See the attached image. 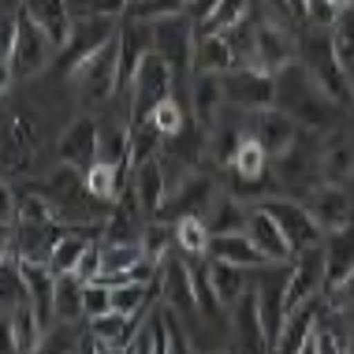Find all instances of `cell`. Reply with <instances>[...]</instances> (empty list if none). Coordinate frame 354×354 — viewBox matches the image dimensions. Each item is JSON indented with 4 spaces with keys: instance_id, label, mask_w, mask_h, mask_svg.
Masks as SVG:
<instances>
[{
    "instance_id": "cell-18",
    "label": "cell",
    "mask_w": 354,
    "mask_h": 354,
    "mask_svg": "<svg viewBox=\"0 0 354 354\" xmlns=\"http://www.w3.org/2000/svg\"><path fill=\"white\" fill-rule=\"evenodd\" d=\"M160 291H165V302L171 310H179L187 317V313H194L198 306V291H194V276H190V261L187 254H168V261L160 265Z\"/></svg>"
},
{
    "instance_id": "cell-1",
    "label": "cell",
    "mask_w": 354,
    "mask_h": 354,
    "mask_svg": "<svg viewBox=\"0 0 354 354\" xmlns=\"http://www.w3.org/2000/svg\"><path fill=\"white\" fill-rule=\"evenodd\" d=\"M276 104L291 112L302 127H313V131H321V135L336 131L343 112H347V104L332 97V93L310 75V68H306L302 60H291L276 71Z\"/></svg>"
},
{
    "instance_id": "cell-14",
    "label": "cell",
    "mask_w": 354,
    "mask_h": 354,
    "mask_svg": "<svg viewBox=\"0 0 354 354\" xmlns=\"http://www.w3.org/2000/svg\"><path fill=\"white\" fill-rule=\"evenodd\" d=\"M56 153H60L64 165H75V168H90L93 160H97L101 153V123L93 116H79L71 123L68 131L60 135V142H56Z\"/></svg>"
},
{
    "instance_id": "cell-15",
    "label": "cell",
    "mask_w": 354,
    "mask_h": 354,
    "mask_svg": "<svg viewBox=\"0 0 354 354\" xmlns=\"http://www.w3.org/2000/svg\"><path fill=\"white\" fill-rule=\"evenodd\" d=\"M232 328H235V343H239L243 351H250V354L272 351L269 328H265V317H261V302H257V291H254V287L232 306Z\"/></svg>"
},
{
    "instance_id": "cell-36",
    "label": "cell",
    "mask_w": 354,
    "mask_h": 354,
    "mask_svg": "<svg viewBox=\"0 0 354 354\" xmlns=\"http://www.w3.org/2000/svg\"><path fill=\"white\" fill-rule=\"evenodd\" d=\"M131 123H104L101 127V153L97 160H109L116 168H131Z\"/></svg>"
},
{
    "instance_id": "cell-27",
    "label": "cell",
    "mask_w": 354,
    "mask_h": 354,
    "mask_svg": "<svg viewBox=\"0 0 354 354\" xmlns=\"http://www.w3.org/2000/svg\"><path fill=\"white\" fill-rule=\"evenodd\" d=\"M131 183L138 190V202L149 216H157L168 202V176H165V165H160V153L149 160H142L138 168H131Z\"/></svg>"
},
{
    "instance_id": "cell-41",
    "label": "cell",
    "mask_w": 354,
    "mask_h": 354,
    "mask_svg": "<svg viewBox=\"0 0 354 354\" xmlns=\"http://www.w3.org/2000/svg\"><path fill=\"white\" fill-rule=\"evenodd\" d=\"M332 37H336V49L343 56V64H354V0L347 8H339L336 23H332Z\"/></svg>"
},
{
    "instance_id": "cell-9",
    "label": "cell",
    "mask_w": 354,
    "mask_h": 354,
    "mask_svg": "<svg viewBox=\"0 0 354 354\" xmlns=\"http://www.w3.org/2000/svg\"><path fill=\"white\" fill-rule=\"evenodd\" d=\"M254 30H257V68L276 75L283 64L299 60V34H291V26L283 19H276L272 12L261 8V15H254Z\"/></svg>"
},
{
    "instance_id": "cell-2",
    "label": "cell",
    "mask_w": 354,
    "mask_h": 354,
    "mask_svg": "<svg viewBox=\"0 0 354 354\" xmlns=\"http://www.w3.org/2000/svg\"><path fill=\"white\" fill-rule=\"evenodd\" d=\"M299 60L310 68V75L332 93V97L343 101V104L351 109V101H354V93H351V75H347V64H343L339 49H336L332 26H313V23H306V30L299 34Z\"/></svg>"
},
{
    "instance_id": "cell-35",
    "label": "cell",
    "mask_w": 354,
    "mask_h": 354,
    "mask_svg": "<svg viewBox=\"0 0 354 354\" xmlns=\"http://www.w3.org/2000/svg\"><path fill=\"white\" fill-rule=\"evenodd\" d=\"M243 135H246L243 127H232V123L216 120L213 127H209V146H205L209 160H213L216 168H232L235 153H239V146H243Z\"/></svg>"
},
{
    "instance_id": "cell-45",
    "label": "cell",
    "mask_w": 354,
    "mask_h": 354,
    "mask_svg": "<svg viewBox=\"0 0 354 354\" xmlns=\"http://www.w3.org/2000/svg\"><path fill=\"white\" fill-rule=\"evenodd\" d=\"M336 15H339L336 0H306V12H302V19L313 26H332Z\"/></svg>"
},
{
    "instance_id": "cell-19",
    "label": "cell",
    "mask_w": 354,
    "mask_h": 354,
    "mask_svg": "<svg viewBox=\"0 0 354 354\" xmlns=\"http://www.w3.org/2000/svg\"><path fill=\"white\" fill-rule=\"evenodd\" d=\"M354 276V220L324 235V295Z\"/></svg>"
},
{
    "instance_id": "cell-10",
    "label": "cell",
    "mask_w": 354,
    "mask_h": 354,
    "mask_svg": "<svg viewBox=\"0 0 354 354\" xmlns=\"http://www.w3.org/2000/svg\"><path fill=\"white\" fill-rule=\"evenodd\" d=\"M224 93L227 104L246 112H261L276 104V75L265 68H254V64H239L224 75Z\"/></svg>"
},
{
    "instance_id": "cell-38",
    "label": "cell",
    "mask_w": 354,
    "mask_h": 354,
    "mask_svg": "<svg viewBox=\"0 0 354 354\" xmlns=\"http://www.w3.org/2000/svg\"><path fill=\"white\" fill-rule=\"evenodd\" d=\"M209 239H213V232L205 227V216H198V213L176 216V246H179V254H187V257L209 254Z\"/></svg>"
},
{
    "instance_id": "cell-37",
    "label": "cell",
    "mask_w": 354,
    "mask_h": 354,
    "mask_svg": "<svg viewBox=\"0 0 354 354\" xmlns=\"http://www.w3.org/2000/svg\"><path fill=\"white\" fill-rule=\"evenodd\" d=\"M272 168V153L265 149V142L254 135V131H246L243 135V146H239V153H235V165H232V171L235 176H265V171Z\"/></svg>"
},
{
    "instance_id": "cell-25",
    "label": "cell",
    "mask_w": 354,
    "mask_h": 354,
    "mask_svg": "<svg viewBox=\"0 0 354 354\" xmlns=\"http://www.w3.org/2000/svg\"><path fill=\"white\" fill-rule=\"evenodd\" d=\"M351 176H354V149H351L347 135H343V127H336L321 138V179L347 187Z\"/></svg>"
},
{
    "instance_id": "cell-31",
    "label": "cell",
    "mask_w": 354,
    "mask_h": 354,
    "mask_svg": "<svg viewBox=\"0 0 354 354\" xmlns=\"http://www.w3.org/2000/svg\"><path fill=\"white\" fill-rule=\"evenodd\" d=\"M142 261V243H101V276L104 283L131 280V269Z\"/></svg>"
},
{
    "instance_id": "cell-16",
    "label": "cell",
    "mask_w": 354,
    "mask_h": 354,
    "mask_svg": "<svg viewBox=\"0 0 354 354\" xmlns=\"http://www.w3.org/2000/svg\"><path fill=\"white\" fill-rule=\"evenodd\" d=\"M302 202L310 205L313 216H317V224L324 227V235H328V232H339V227H347L351 220H354L351 194H347V187H339V183H321V187H313L310 194L302 198Z\"/></svg>"
},
{
    "instance_id": "cell-30",
    "label": "cell",
    "mask_w": 354,
    "mask_h": 354,
    "mask_svg": "<svg viewBox=\"0 0 354 354\" xmlns=\"http://www.w3.org/2000/svg\"><path fill=\"white\" fill-rule=\"evenodd\" d=\"M194 116L213 127L220 120V112L227 109V93H224V75H209V71H194Z\"/></svg>"
},
{
    "instance_id": "cell-5",
    "label": "cell",
    "mask_w": 354,
    "mask_h": 354,
    "mask_svg": "<svg viewBox=\"0 0 354 354\" xmlns=\"http://www.w3.org/2000/svg\"><path fill=\"white\" fill-rule=\"evenodd\" d=\"M120 34V23L116 15H101V12H90V15H79L75 19V30L68 37V45H64L60 53H56L53 68L60 75H71L79 71L86 60H90L97 49H104V45L112 41V37Z\"/></svg>"
},
{
    "instance_id": "cell-42",
    "label": "cell",
    "mask_w": 354,
    "mask_h": 354,
    "mask_svg": "<svg viewBox=\"0 0 354 354\" xmlns=\"http://www.w3.org/2000/svg\"><path fill=\"white\" fill-rule=\"evenodd\" d=\"M190 0H135L131 4V19H146V23H153V19H165V15H176V12H187Z\"/></svg>"
},
{
    "instance_id": "cell-12",
    "label": "cell",
    "mask_w": 354,
    "mask_h": 354,
    "mask_svg": "<svg viewBox=\"0 0 354 354\" xmlns=\"http://www.w3.org/2000/svg\"><path fill=\"white\" fill-rule=\"evenodd\" d=\"M324 295V243L317 246H302L291 257V269H287V313L299 310L302 302Z\"/></svg>"
},
{
    "instance_id": "cell-20",
    "label": "cell",
    "mask_w": 354,
    "mask_h": 354,
    "mask_svg": "<svg viewBox=\"0 0 354 354\" xmlns=\"http://www.w3.org/2000/svg\"><path fill=\"white\" fill-rule=\"evenodd\" d=\"M4 317V332H8V347L12 351H23V354H30V351H41V343H45V321L37 317V310H34V302L26 299V302H19L12 306L8 313H0Z\"/></svg>"
},
{
    "instance_id": "cell-33",
    "label": "cell",
    "mask_w": 354,
    "mask_h": 354,
    "mask_svg": "<svg viewBox=\"0 0 354 354\" xmlns=\"http://www.w3.org/2000/svg\"><path fill=\"white\" fill-rule=\"evenodd\" d=\"M86 280L79 272H60L56 276V321L60 324H75L86 317V302H82Z\"/></svg>"
},
{
    "instance_id": "cell-3",
    "label": "cell",
    "mask_w": 354,
    "mask_h": 354,
    "mask_svg": "<svg viewBox=\"0 0 354 354\" xmlns=\"http://www.w3.org/2000/svg\"><path fill=\"white\" fill-rule=\"evenodd\" d=\"M321 138H324L321 131L302 127L299 138H295L280 157H272L276 179H280V187L291 190V198L295 194L306 198L313 187L324 183V179H321Z\"/></svg>"
},
{
    "instance_id": "cell-22",
    "label": "cell",
    "mask_w": 354,
    "mask_h": 354,
    "mask_svg": "<svg viewBox=\"0 0 354 354\" xmlns=\"http://www.w3.org/2000/svg\"><path fill=\"white\" fill-rule=\"evenodd\" d=\"M19 8H23V12L53 37L56 53L68 45V37L75 30V12H71L68 0H19Z\"/></svg>"
},
{
    "instance_id": "cell-17",
    "label": "cell",
    "mask_w": 354,
    "mask_h": 354,
    "mask_svg": "<svg viewBox=\"0 0 354 354\" xmlns=\"http://www.w3.org/2000/svg\"><path fill=\"white\" fill-rule=\"evenodd\" d=\"M213 198H216V183L209 176H202V168H194V171H187L183 183L168 194V202H165V209H160L157 216L160 220H165V216H187V213L202 216Z\"/></svg>"
},
{
    "instance_id": "cell-24",
    "label": "cell",
    "mask_w": 354,
    "mask_h": 354,
    "mask_svg": "<svg viewBox=\"0 0 354 354\" xmlns=\"http://www.w3.org/2000/svg\"><path fill=\"white\" fill-rule=\"evenodd\" d=\"M246 235L254 239L257 246H261L265 254H269V261H280L287 265L295 257V246L287 243V235H283V227L272 220L269 209H261V205H250V224H246Z\"/></svg>"
},
{
    "instance_id": "cell-47",
    "label": "cell",
    "mask_w": 354,
    "mask_h": 354,
    "mask_svg": "<svg viewBox=\"0 0 354 354\" xmlns=\"http://www.w3.org/2000/svg\"><path fill=\"white\" fill-rule=\"evenodd\" d=\"M131 4H135V0H86V8H90V12H101V15H127L131 12Z\"/></svg>"
},
{
    "instance_id": "cell-23",
    "label": "cell",
    "mask_w": 354,
    "mask_h": 354,
    "mask_svg": "<svg viewBox=\"0 0 354 354\" xmlns=\"http://www.w3.org/2000/svg\"><path fill=\"white\" fill-rule=\"evenodd\" d=\"M19 272L26 280V291H30L37 317L45 321V328H53V321H56V272H53V265L49 261H23L19 257Z\"/></svg>"
},
{
    "instance_id": "cell-8",
    "label": "cell",
    "mask_w": 354,
    "mask_h": 354,
    "mask_svg": "<svg viewBox=\"0 0 354 354\" xmlns=\"http://www.w3.org/2000/svg\"><path fill=\"white\" fill-rule=\"evenodd\" d=\"M171 86H176V71H171V64L165 60L160 53H149L146 60H142V68L135 75V82H131V123H146L153 104L165 101L171 93Z\"/></svg>"
},
{
    "instance_id": "cell-44",
    "label": "cell",
    "mask_w": 354,
    "mask_h": 354,
    "mask_svg": "<svg viewBox=\"0 0 354 354\" xmlns=\"http://www.w3.org/2000/svg\"><path fill=\"white\" fill-rule=\"evenodd\" d=\"M160 310H165V324H168V343H171V351H176V354L194 351V343L187 339L183 324H179V317H183V313H179V310H171L168 302H160Z\"/></svg>"
},
{
    "instance_id": "cell-43",
    "label": "cell",
    "mask_w": 354,
    "mask_h": 354,
    "mask_svg": "<svg viewBox=\"0 0 354 354\" xmlns=\"http://www.w3.org/2000/svg\"><path fill=\"white\" fill-rule=\"evenodd\" d=\"M82 302H86V321H90V317H101V313L112 310V287L104 283V280H86Z\"/></svg>"
},
{
    "instance_id": "cell-26",
    "label": "cell",
    "mask_w": 354,
    "mask_h": 354,
    "mask_svg": "<svg viewBox=\"0 0 354 354\" xmlns=\"http://www.w3.org/2000/svg\"><path fill=\"white\" fill-rule=\"evenodd\" d=\"M209 257H220V261L243 265V269H265V265H272L269 254H265L246 232L213 235V239H209Z\"/></svg>"
},
{
    "instance_id": "cell-40",
    "label": "cell",
    "mask_w": 354,
    "mask_h": 354,
    "mask_svg": "<svg viewBox=\"0 0 354 354\" xmlns=\"http://www.w3.org/2000/svg\"><path fill=\"white\" fill-rule=\"evenodd\" d=\"M149 123H153V127H157L165 138H171V135H179V131H183L190 120H187L183 104H179V101L168 93L165 101H157V104H153V112H149Z\"/></svg>"
},
{
    "instance_id": "cell-29",
    "label": "cell",
    "mask_w": 354,
    "mask_h": 354,
    "mask_svg": "<svg viewBox=\"0 0 354 354\" xmlns=\"http://www.w3.org/2000/svg\"><path fill=\"white\" fill-rule=\"evenodd\" d=\"M239 68V56L227 45V37L220 30H202L198 34V49H194V71H209V75H227Z\"/></svg>"
},
{
    "instance_id": "cell-32",
    "label": "cell",
    "mask_w": 354,
    "mask_h": 354,
    "mask_svg": "<svg viewBox=\"0 0 354 354\" xmlns=\"http://www.w3.org/2000/svg\"><path fill=\"white\" fill-rule=\"evenodd\" d=\"M246 272L250 269H243V265H232V261H220V257H209V280H213V291H216V299L220 306H232L243 299L250 287H246Z\"/></svg>"
},
{
    "instance_id": "cell-39",
    "label": "cell",
    "mask_w": 354,
    "mask_h": 354,
    "mask_svg": "<svg viewBox=\"0 0 354 354\" xmlns=\"http://www.w3.org/2000/svg\"><path fill=\"white\" fill-rule=\"evenodd\" d=\"M171 246H176V224H168V220L153 216L146 224V232H142V257L153 265H165Z\"/></svg>"
},
{
    "instance_id": "cell-11",
    "label": "cell",
    "mask_w": 354,
    "mask_h": 354,
    "mask_svg": "<svg viewBox=\"0 0 354 354\" xmlns=\"http://www.w3.org/2000/svg\"><path fill=\"white\" fill-rule=\"evenodd\" d=\"M261 209H269L272 220L283 227V235H287V243L295 246V254H299L302 246L324 243V227L317 224V216L310 213V205H306L302 198L276 194V198H269V202H261Z\"/></svg>"
},
{
    "instance_id": "cell-21",
    "label": "cell",
    "mask_w": 354,
    "mask_h": 354,
    "mask_svg": "<svg viewBox=\"0 0 354 354\" xmlns=\"http://www.w3.org/2000/svg\"><path fill=\"white\" fill-rule=\"evenodd\" d=\"M250 131L257 138L265 142V149L272 153V157H280V153L291 146L295 138H299V131H302V123L291 116L287 109H280V104H272V109H261V112H254V123H250Z\"/></svg>"
},
{
    "instance_id": "cell-28",
    "label": "cell",
    "mask_w": 354,
    "mask_h": 354,
    "mask_svg": "<svg viewBox=\"0 0 354 354\" xmlns=\"http://www.w3.org/2000/svg\"><path fill=\"white\" fill-rule=\"evenodd\" d=\"M202 216H205V227L213 235H232V232H246V224H250V205L235 194H216Z\"/></svg>"
},
{
    "instance_id": "cell-4",
    "label": "cell",
    "mask_w": 354,
    "mask_h": 354,
    "mask_svg": "<svg viewBox=\"0 0 354 354\" xmlns=\"http://www.w3.org/2000/svg\"><path fill=\"white\" fill-rule=\"evenodd\" d=\"M53 60H56L53 37L19 8V37H15L12 60L4 64V90H12L15 79H34V75H41Z\"/></svg>"
},
{
    "instance_id": "cell-7",
    "label": "cell",
    "mask_w": 354,
    "mask_h": 354,
    "mask_svg": "<svg viewBox=\"0 0 354 354\" xmlns=\"http://www.w3.org/2000/svg\"><path fill=\"white\" fill-rule=\"evenodd\" d=\"M68 79L79 86L86 104H104L109 97H116L120 93V34L104 49L93 53L79 71H71Z\"/></svg>"
},
{
    "instance_id": "cell-34",
    "label": "cell",
    "mask_w": 354,
    "mask_h": 354,
    "mask_svg": "<svg viewBox=\"0 0 354 354\" xmlns=\"http://www.w3.org/2000/svg\"><path fill=\"white\" fill-rule=\"evenodd\" d=\"M127 351H146V354H171V343H168V324H165V310H149L142 324L131 336V347Z\"/></svg>"
},
{
    "instance_id": "cell-6",
    "label": "cell",
    "mask_w": 354,
    "mask_h": 354,
    "mask_svg": "<svg viewBox=\"0 0 354 354\" xmlns=\"http://www.w3.org/2000/svg\"><path fill=\"white\" fill-rule=\"evenodd\" d=\"M198 23L190 19V12H176L165 19H153V53H160L171 64L176 79L194 68V49H198Z\"/></svg>"
},
{
    "instance_id": "cell-46",
    "label": "cell",
    "mask_w": 354,
    "mask_h": 354,
    "mask_svg": "<svg viewBox=\"0 0 354 354\" xmlns=\"http://www.w3.org/2000/svg\"><path fill=\"white\" fill-rule=\"evenodd\" d=\"M82 276V280H97L101 276V243H90L86 246V254H82V261H79V269H75Z\"/></svg>"
},
{
    "instance_id": "cell-48",
    "label": "cell",
    "mask_w": 354,
    "mask_h": 354,
    "mask_svg": "<svg viewBox=\"0 0 354 354\" xmlns=\"http://www.w3.org/2000/svg\"><path fill=\"white\" fill-rule=\"evenodd\" d=\"M220 4H224V0H190V8H187V12H190V19H194L198 26H205L209 19L216 15V8H220Z\"/></svg>"
},
{
    "instance_id": "cell-13",
    "label": "cell",
    "mask_w": 354,
    "mask_h": 354,
    "mask_svg": "<svg viewBox=\"0 0 354 354\" xmlns=\"http://www.w3.org/2000/svg\"><path fill=\"white\" fill-rule=\"evenodd\" d=\"M153 53V23L146 19H123L120 23V93L131 90L142 60Z\"/></svg>"
}]
</instances>
